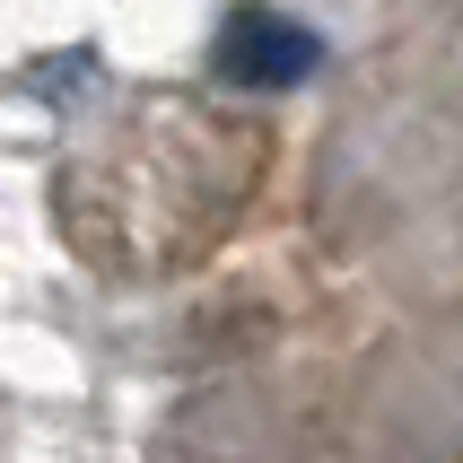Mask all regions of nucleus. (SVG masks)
<instances>
[{
	"label": "nucleus",
	"instance_id": "f257e3e1",
	"mask_svg": "<svg viewBox=\"0 0 463 463\" xmlns=\"http://www.w3.org/2000/svg\"><path fill=\"white\" fill-rule=\"evenodd\" d=\"M210 71H219V88H245V97L307 88V79L324 71V35H315L307 18H288V9L245 0V9H228L219 35H210Z\"/></svg>",
	"mask_w": 463,
	"mask_h": 463
}]
</instances>
